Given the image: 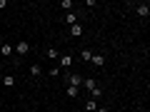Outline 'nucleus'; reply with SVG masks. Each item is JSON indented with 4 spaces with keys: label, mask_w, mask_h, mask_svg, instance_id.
<instances>
[{
    "label": "nucleus",
    "mask_w": 150,
    "mask_h": 112,
    "mask_svg": "<svg viewBox=\"0 0 150 112\" xmlns=\"http://www.w3.org/2000/svg\"><path fill=\"white\" fill-rule=\"evenodd\" d=\"M68 85H70V87H80V85H83V77H80L78 72H70V75H68Z\"/></svg>",
    "instance_id": "obj_1"
},
{
    "label": "nucleus",
    "mask_w": 150,
    "mask_h": 112,
    "mask_svg": "<svg viewBox=\"0 0 150 112\" xmlns=\"http://www.w3.org/2000/svg\"><path fill=\"white\" fill-rule=\"evenodd\" d=\"M13 52H18V55H28V52H30V45H28L25 40H20V43L13 48Z\"/></svg>",
    "instance_id": "obj_2"
},
{
    "label": "nucleus",
    "mask_w": 150,
    "mask_h": 112,
    "mask_svg": "<svg viewBox=\"0 0 150 112\" xmlns=\"http://www.w3.org/2000/svg\"><path fill=\"white\" fill-rule=\"evenodd\" d=\"M138 15L140 18H148L150 15V5H148V3H140V5H138Z\"/></svg>",
    "instance_id": "obj_3"
},
{
    "label": "nucleus",
    "mask_w": 150,
    "mask_h": 112,
    "mask_svg": "<svg viewBox=\"0 0 150 112\" xmlns=\"http://www.w3.org/2000/svg\"><path fill=\"white\" fill-rule=\"evenodd\" d=\"M65 25H78V13H65Z\"/></svg>",
    "instance_id": "obj_4"
},
{
    "label": "nucleus",
    "mask_w": 150,
    "mask_h": 112,
    "mask_svg": "<svg viewBox=\"0 0 150 112\" xmlns=\"http://www.w3.org/2000/svg\"><path fill=\"white\" fill-rule=\"evenodd\" d=\"M60 67H70V65H73V55H60Z\"/></svg>",
    "instance_id": "obj_5"
},
{
    "label": "nucleus",
    "mask_w": 150,
    "mask_h": 112,
    "mask_svg": "<svg viewBox=\"0 0 150 112\" xmlns=\"http://www.w3.org/2000/svg\"><path fill=\"white\" fill-rule=\"evenodd\" d=\"M0 55H3V57H10V55H13V45L3 43V48H0Z\"/></svg>",
    "instance_id": "obj_6"
},
{
    "label": "nucleus",
    "mask_w": 150,
    "mask_h": 112,
    "mask_svg": "<svg viewBox=\"0 0 150 112\" xmlns=\"http://www.w3.org/2000/svg\"><path fill=\"white\" fill-rule=\"evenodd\" d=\"M70 35H73V37H80L83 35V25H70Z\"/></svg>",
    "instance_id": "obj_7"
},
{
    "label": "nucleus",
    "mask_w": 150,
    "mask_h": 112,
    "mask_svg": "<svg viewBox=\"0 0 150 112\" xmlns=\"http://www.w3.org/2000/svg\"><path fill=\"white\" fill-rule=\"evenodd\" d=\"M3 85H5V87H13V85H15V77H13V75H3Z\"/></svg>",
    "instance_id": "obj_8"
},
{
    "label": "nucleus",
    "mask_w": 150,
    "mask_h": 112,
    "mask_svg": "<svg viewBox=\"0 0 150 112\" xmlns=\"http://www.w3.org/2000/svg\"><path fill=\"white\" fill-rule=\"evenodd\" d=\"M90 62L95 65V67H100V65L105 62V57H103V55H93V57H90Z\"/></svg>",
    "instance_id": "obj_9"
},
{
    "label": "nucleus",
    "mask_w": 150,
    "mask_h": 112,
    "mask_svg": "<svg viewBox=\"0 0 150 112\" xmlns=\"http://www.w3.org/2000/svg\"><path fill=\"white\" fill-rule=\"evenodd\" d=\"M40 72H43V67H40V65H30V75H33V77H38V75H40Z\"/></svg>",
    "instance_id": "obj_10"
},
{
    "label": "nucleus",
    "mask_w": 150,
    "mask_h": 112,
    "mask_svg": "<svg viewBox=\"0 0 150 112\" xmlns=\"http://www.w3.org/2000/svg\"><path fill=\"white\" fill-rule=\"evenodd\" d=\"M65 92H68V97H78V95H80V87H70L68 85V90H65Z\"/></svg>",
    "instance_id": "obj_11"
},
{
    "label": "nucleus",
    "mask_w": 150,
    "mask_h": 112,
    "mask_svg": "<svg viewBox=\"0 0 150 112\" xmlns=\"http://www.w3.org/2000/svg\"><path fill=\"white\" fill-rule=\"evenodd\" d=\"M85 110H88V112H95V110H98V102H95V100H88V102H85Z\"/></svg>",
    "instance_id": "obj_12"
},
{
    "label": "nucleus",
    "mask_w": 150,
    "mask_h": 112,
    "mask_svg": "<svg viewBox=\"0 0 150 112\" xmlns=\"http://www.w3.org/2000/svg\"><path fill=\"white\" fill-rule=\"evenodd\" d=\"M48 57H50V60H58L60 55H58V50H55V48H48Z\"/></svg>",
    "instance_id": "obj_13"
},
{
    "label": "nucleus",
    "mask_w": 150,
    "mask_h": 112,
    "mask_svg": "<svg viewBox=\"0 0 150 112\" xmlns=\"http://www.w3.org/2000/svg\"><path fill=\"white\" fill-rule=\"evenodd\" d=\"M80 57H83V60H85V62H88V60L93 57V52H90V50H83V52H80Z\"/></svg>",
    "instance_id": "obj_14"
}]
</instances>
